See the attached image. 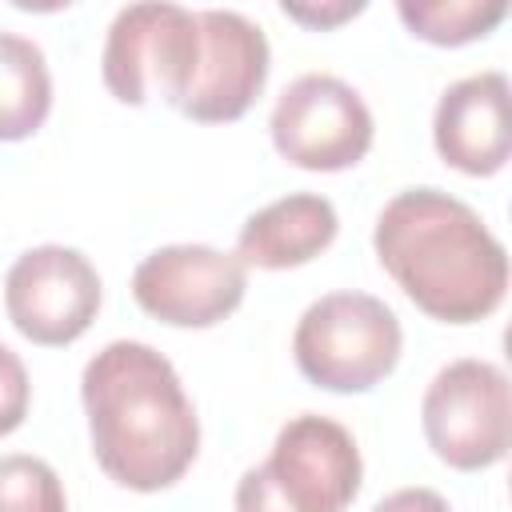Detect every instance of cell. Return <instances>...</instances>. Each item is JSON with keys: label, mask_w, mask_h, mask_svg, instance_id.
Instances as JSON below:
<instances>
[{"label": "cell", "mask_w": 512, "mask_h": 512, "mask_svg": "<svg viewBox=\"0 0 512 512\" xmlns=\"http://www.w3.org/2000/svg\"><path fill=\"white\" fill-rule=\"evenodd\" d=\"M404 328L372 292H328L312 300L292 332L304 380L324 392H368L400 364Z\"/></svg>", "instance_id": "4"}, {"label": "cell", "mask_w": 512, "mask_h": 512, "mask_svg": "<svg viewBox=\"0 0 512 512\" xmlns=\"http://www.w3.org/2000/svg\"><path fill=\"white\" fill-rule=\"evenodd\" d=\"M200 60V24L184 4H128L104 36V88L132 108L164 100L180 112Z\"/></svg>", "instance_id": "5"}, {"label": "cell", "mask_w": 512, "mask_h": 512, "mask_svg": "<svg viewBox=\"0 0 512 512\" xmlns=\"http://www.w3.org/2000/svg\"><path fill=\"white\" fill-rule=\"evenodd\" d=\"M100 276L80 248L36 244L16 256L4 276V308L12 328L40 344L64 348L80 340L100 312Z\"/></svg>", "instance_id": "8"}, {"label": "cell", "mask_w": 512, "mask_h": 512, "mask_svg": "<svg viewBox=\"0 0 512 512\" xmlns=\"http://www.w3.org/2000/svg\"><path fill=\"white\" fill-rule=\"evenodd\" d=\"M0 512H68L56 468L28 452L0 456Z\"/></svg>", "instance_id": "15"}, {"label": "cell", "mask_w": 512, "mask_h": 512, "mask_svg": "<svg viewBox=\"0 0 512 512\" xmlns=\"http://www.w3.org/2000/svg\"><path fill=\"white\" fill-rule=\"evenodd\" d=\"M272 148L304 172H344L356 168L376 136L364 96L328 72L296 76L272 104L268 116Z\"/></svg>", "instance_id": "7"}, {"label": "cell", "mask_w": 512, "mask_h": 512, "mask_svg": "<svg viewBox=\"0 0 512 512\" xmlns=\"http://www.w3.org/2000/svg\"><path fill=\"white\" fill-rule=\"evenodd\" d=\"M280 12L288 16V20H296V24H304V28H336V24H344V20H352V16H360L364 12V0H336V4H280Z\"/></svg>", "instance_id": "17"}, {"label": "cell", "mask_w": 512, "mask_h": 512, "mask_svg": "<svg viewBox=\"0 0 512 512\" xmlns=\"http://www.w3.org/2000/svg\"><path fill=\"white\" fill-rule=\"evenodd\" d=\"M396 16L416 40L436 48H460L484 40L504 16V0H396Z\"/></svg>", "instance_id": "14"}, {"label": "cell", "mask_w": 512, "mask_h": 512, "mask_svg": "<svg viewBox=\"0 0 512 512\" xmlns=\"http://www.w3.org/2000/svg\"><path fill=\"white\" fill-rule=\"evenodd\" d=\"M244 292L248 268L212 244H164L132 272L136 304L172 328H212L244 304Z\"/></svg>", "instance_id": "9"}, {"label": "cell", "mask_w": 512, "mask_h": 512, "mask_svg": "<svg viewBox=\"0 0 512 512\" xmlns=\"http://www.w3.org/2000/svg\"><path fill=\"white\" fill-rule=\"evenodd\" d=\"M92 456L128 492L172 488L200 452L196 408L164 352L144 340L104 344L80 376Z\"/></svg>", "instance_id": "1"}, {"label": "cell", "mask_w": 512, "mask_h": 512, "mask_svg": "<svg viewBox=\"0 0 512 512\" xmlns=\"http://www.w3.org/2000/svg\"><path fill=\"white\" fill-rule=\"evenodd\" d=\"M28 400H32V384H28L24 360L8 344H0V436L16 432L24 424Z\"/></svg>", "instance_id": "16"}, {"label": "cell", "mask_w": 512, "mask_h": 512, "mask_svg": "<svg viewBox=\"0 0 512 512\" xmlns=\"http://www.w3.org/2000/svg\"><path fill=\"white\" fill-rule=\"evenodd\" d=\"M360 476L352 432L332 416L300 412L276 432L268 460L236 480V512H344Z\"/></svg>", "instance_id": "3"}, {"label": "cell", "mask_w": 512, "mask_h": 512, "mask_svg": "<svg viewBox=\"0 0 512 512\" xmlns=\"http://www.w3.org/2000/svg\"><path fill=\"white\" fill-rule=\"evenodd\" d=\"M380 268L432 320L476 324L504 304L508 252L480 212L440 188L396 192L372 228Z\"/></svg>", "instance_id": "2"}, {"label": "cell", "mask_w": 512, "mask_h": 512, "mask_svg": "<svg viewBox=\"0 0 512 512\" xmlns=\"http://www.w3.org/2000/svg\"><path fill=\"white\" fill-rule=\"evenodd\" d=\"M432 144L448 168L464 176H496L512 156L508 76L488 68L448 84L432 112Z\"/></svg>", "instance_id": "11"}, {"label": "cell", "mask_w": 512, "mask_h": 512, "mask_svg": "<svg viewBox=\"0 0 512 512\" xmlns=\"http://www.w3.org/2000/svg\"><path fill=\"white\" fill-rule=\"evenodd\" d=\"M52 112V72L36 40L0 32V140H28Z\"/></svg>", "instance_id": "13"}, {"label": "cell", "mask_w": 512, "mask_h": 512, "mask_svg": "<svg viewBox=\"0 0 512 512\" xmlns=\"http://www.w3.org/2000/svg\"><path fill=\"white\" fill-rule=\"evenodd\" d=\"M200 60L180 116L196 124L240 120L268 84V36L236 8H200Z\"/></svg>", "instance_id": "10"}, {"label": "cell", "mask_w": 512, "mask_h": 512, "mask_svg": "<svg viewBox=\"0 0 512 512\" xmlns=\"http://www.w3.org/2000/svg\"><path fill=\"white\" fill-rule=\"evenodd\" d=\"M372 512H452V504L436 488H396Z\"/></svg>", "instance_id": "18"}, {"label": "cell", "mask_w": 512, "mask_h": 512, "mask_svg": "<svg viewBox=\"0 0 512 512\" xmlns=\"http://www.w3.org/2000/svg\"><path fill=\"white\" fill-rule=\"evenodd\" d=\"M340 232L332 200L316 192H292L260 212H252L240 224L236 236V256L244 268H264V272H284L316 260Z\"/></svg>", "instance_id": "12"}, {"label": "cell", "mask_w": 512, "mask_h": 512, "mask_svg": "<svg viewBox=\"0 0 512 512\" xmlns=\"http://www.w3.org/2000/svg\"><path fill=\"white\" fill-rule=\"evenodd\" d=\"M420 424L428 448L456 472H480L508 456L512 440V396L508 376L492 360L444 364L420 400Z\"/></svg>", "instance_id": "6"}]
</instances>
